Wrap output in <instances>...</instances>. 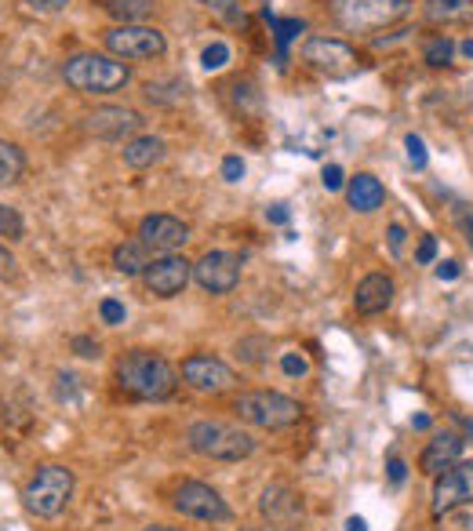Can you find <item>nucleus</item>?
<instances>
[{
    "label": "nucleus",
    "mask_w": 473,
    "mask_h": 531,
    "mask_svg": "<svg viewBox=\"0 0 473 531\" xmlns=\"http://www.w3.org/2000/svg\"><path fill=\"white\" fill-rule=\"evenodd\" d=\"M302 62L324 77H350L357 70V51L339 37H310L302 44Z\"/></svg>",
    "instance_id": "nucleus-9"
},
{
    "label": "nucleus",
    "mask_w": 473,
    "mask_h": 531,
    "mask_svg": "<svg viewBox=\"0 0 473 531\" xmlns=\"http://www.w3.org/2000/svg\"><path fill=\"white\" fill-rule=\"evenodd\" d=\"M84 128H88V135H95V139L121 142L142 128V117L135 110H128V106H102V110L84 117Z\"/></svg>",
    "instance_id": "nucleus-16"
},
{
    "label": "nucleus",
    "mask_w": 473,
    "mask_h": 531,
    "mask_svg": "<svg viewBox=\"0 0 473 531\" xmlns=\"http://www.w3.org/2000/svg\"><path fill=\"white\" fill-rule=\"evenodd\" d=\"M273 30H277V44H292L295 33H302V22L299 19H284V22H273Z\"/></svg>",
    "instance_id": "nucleus-31"
},
{
    "label": "nucleus",
    "mask_w": 473,
    "mask_h": 531,
    "mask_svg": "<svg viewBox=\"0 0 473 531\" xmlns=\"http://www.w3.org/2000/svg\"><path fill=\"white\" fill-rule=\"evenodd\" d=\"M179 375L197 393H226L237 382V375L219 357H212V353H193V357H186Z\"/></svg>",
    "instance_id": "nucleus-12"
},
{
    "label": "nucleus",
    "mask_w": 473,
    "mask_h": 531,
    "mask_svg": "<svg viewBox=\"0 0 473 531\" xmlns=\"http://www.w3.org/2000/svg\"><path fill=\"white\" fill-rule=\"evenodd\" d=\"M346 201H350L353 211H361V215H368V211H375V208H383V201H386L383 182L375 179V175H368V171L353 175L350 186H346Z\"/></svg>",
    "instance_id": "nucleus-19"
},
{
    "label": "nucleus",
    "mask_w": 473,
    "mask_h": 531,
    "mask_svg": "<svg viewBox=\"0 0 473 531\" xmlns=\"http://www.w3.org/2000/svg\"><path fill=\"white\" fill-rule=\"evenodd\" d=\"M139 241L146 248L161 251V255H175L182 244L190 241V226L175 215H146L139 226Z\"/></svg>",
    "instance_id": "nucleus-15"
},
{
    "label": "nucleus",
    "mask_w": 473,
    "mask_h": 531,
    "mask_svg": "<svg viewBox=\"0 0 473 531\" xmlns=\"http://www.w3.org/2000/svg\"><path fill=\"white\" fill-rule=\"evenodd\" d=\"M172 506L182 513V517H193V521H208V524L230 521V506H226V499H222L212 484H201V481L179 484V488H175Z\"/></svg>",
    "instance_id": "nucleus-8"
},
{
    "label": "nucleus",
    "mask_w": 473,
    "mask_h": 531,
    "mask_svg": "<svg viewBox=\"0 0 473 531\" xmlns=\"http://www.w3.org/2000/svg\"><path fill=\"white\" fill-rule=\"evenodd\" d=\"M346 531H368V524H364V517H350V521H346Z\"/></svg>",
    "instance_id": "nucleus-45"
},
{
    "label": "nucleus",
    "mask_w": 473,
    "mask_h": 531,
    "mask_svg": "<svg viewBox=\"0 0 473 531\" xmlns=\"http://www.w3.org/2000/svg\"><path fill=\"white\" fill-rule=\"evenodd\" d=\"M193 281L212 295H226L241 281V259L230 251H204L201 259L193 262Z\"/></svg>",
    "instance_id": "nucleus-11"
},
{
    "label": "nucleus",
    "mask_w": 473,
    "mask_h": 531,
    "mask_svg": "<svg viewBox=\"0 0 473 531\" xmlns=\"http://www.w3.org/2000/svg\"><path fill=\"white\" fill-rule=\"evenodd\" d=\"M459 262H441V266H437V277H441V281H455V277H459Z\"/></svg>",
    "instance_id": "nucleus-43"
},
{
    "label": "nucleus",
    "mask_w": 473,
    "mask_h": 531,
    "mask_svg": "<svg viewBox=\"0 0 473 531\" xmlns=\"http://www.w3.org/2000/svg\"><path fill=\"white\" fill-rule=\"evenodd\" d=\"M404 150H408V164H412L415 171H423V168H426L430 153H426V142L419 139V135H408V139H404Z\"/></svg>",
    "instance_id": "nucleus-28"
},
{
    "label": "nucleus",
    "mask_w": 473,
    "mask_h": 531,
    "mask_svg": "<svg viewBox=\"0 0 473 531\" xmlns=\"http://www.w3.org/2000/svg\"><path fill=\"white\" fill-rule=\"evenodd\" d=\"M186 95V84L182 81H157V84H146V99L150 102H161V106H175L182 102Z\"/></svg>",
    "instance_id": "nucleus-24"
},
{
    "label": "nucleus",
    "mask_w": 473,
    "mask_h": 531,
    "mask_svg": "<svg viewBox=\"0 0 473 531\" xmlns=\"http://www.w3.org/2000/svg\"><path fill=\"white\" fill-rule=\"evenodd\" d=\"M241 175H244L241 157H226V161H222V179L226 182H241Z\"/></svg>",
    "instance_id": "nucleus-34"
},
{
    "label": "nucleus",
    "mask_w": 473,
    "mask_h": 531,
    "mask_svg": "<svg viewBox=\"0 0 473 531\" xmlns=\"http://www.w3.org/2000/svg\"><path fill=\"white\" fill-rule=\"evenodd\" d=\"M404 477H408V466H404V459H390V481L404 484Z\"/></svg>",
    "instance_id": "nucleus-42"
},
{
    "label": "nucleus",
    "mask_w": 473,
    "mask_h": 531,
    "mask_svg": "<svg viewBox=\"0 0 473 531\" xmlns=\"http://www.w3.org/2000/svg\"><path fill=\"white\" fill-rule=\"evenodd\" d=\"M452 55H455V41L452 37H433V41H426V48H423V62L426 66H448L452 62Z\"/></svg>",
    "instance_id": "nucleus-25"
},
{
    "label": "nucleus",
    "mask_w": 473,
    "mask_h": 531,
    "mask_svg": "<svg viewBox=\"0 0 473 531\" xmlns=\"http://www.w3.org/2000/svg\"><path fill=\"white\" fill-rule=\"evenodd\" d=\"M455 219H459V230H463L466 244H470V248H473V211H459Z\"/></svg>",
    "instance_id": "nucleus-41"
},
{
    "label": "nucleus",
    "mask_w": 473,
    "mask_h": 531,
    "mask_svg": "<svg viewBox=\"0 0 473 531\" xmlns=\"http://www.w3.org/2000/svg\"><path fill=\"white\" fill-rule=\"evenodd\" d=\"M386 237H390V251H393V259H401V251H404V237H408V233H404V226H401V222H393V226H390V233H386Z\"/></svg>",
    "instance_id": "nucleus-36"
},
{
    "label": "nucleus",
    "mask_w": 473,
    "mask_h": 531,
    "mask_svg": "<svg viewBox=\"0 0 473 531\" xmlns=\"http://www.w3.org/2000/svg\"><path fill=\"white\" fill-rule=\"evenodd\" d=\"M423 15L433 26H466L473 22V0H426Z\"/></svg>",
    "instance_id": "nucleus-20"
},
{
    "label": "nucleus",
    "mask_w": 473,
    "mask_h": 531,
    "mask_svg": "<svg viewBox=\"0 0 473 531\" xmlns=\"http://www.w3.org/2000/svg\"><path fill=\"white\" fill-rule=\"evenodd\" d=\"M281 371L288 375V379H302V375L310 371V364H306V357H302V353H284V357H281Z\"/></svg>",
    "instance_id": "nucleus-30"
},
{
    "label": "nucleus",
    "mask_w": 473,
    "mask_h": 531,
    "mask_svg": "<svg viewBox=\"0 0 473 531\" xmlns=\"http://www.w3.org/2000/svg\"><path fill=\"white\" fill-rule=\"evenodd\" d=\"M73 495V470L70 466H59V462H48V466H37L26 488H22V502L33 517H59L66 510V502Z\"/></svg>",
    "instance_id": "nucleus-4"
},
{
    "label": "nucleus",
    "mask_w": 473,
    "mask_h": 531,
    "mask_svg": "<svg viewBox=\"0 0 473 531\" xmlns=\"http://www.w3.org/2000/svg\"><path fill=\"white\" fill-rule=\"evenodd\" d=\"M106 51L117 55V59L146 62V59H161L164 51H168V41H164V33L153 30V26L128 22V26H113V30L106 33Z\"/></svg>",
    "instance_id": "nucleus-7"
},
{
    "label": "nucleus",
    "mask_w": 473,
    "mask_h": 531,
    "mask_svg": "<svg viewBox=\"0 0 473 531\" xmlns=\"http://www.w3.org/2000/svg\"><path fill=\"white\" fill-rule=\"evenodd\" d=\"M463 55H466V59L473 62V41H466V44H463Z\"/></svg>",
    "instance_id": "nucleus-47"
},
{
    "label": "nucleus",
    "mask_w": 473,
    "mask_h": 531,
    "mask_svg": "<svg viewBox=\"0 0 473 531\" xmlns=\"http://www.w3.org/2000/svg\"><path fill=\"white\" fill-rule=\"evenodd\" d=\"M22 171H26V157H22V150L15 146V142L0 139V190L11 186V182H19Z\"/></svg>",
    "instance_id": "nucleus-23"
},
{
    "label": "nucleus",
    "mask_w": 473,
    "mask_h": 531,
    "mask_svg": "<svg viewBox=\"0 0 473 531\" xmlns=\"http://www.w3.org/2000/svg\"><path fill=\"white\" fill-rule=\"evenodd\" d=\"M415 259L423 262V266H430V262L437 259V241H433V237H423V241H419V251H415Z\"/></svg>",
    "instance_id": "nucleus-37"
},
{
    "label": "nucleus",
    "mask_w": 473,
    "mask_h": 531,
    "mask_svg": "<svg viewBox=\"0 0 473 531\" xmlns=\"http://www.w3.org/2000/svg\"><path fill=\"white\" fill-rule=\"evenodd\" d=\"M15 273V255L8 251V244H0V281H8Z\"/></svg>",
    "instance_id": "nucleus-40"
},
{
    "label": "nucleus",
    "mask_w": 473,
    "mask_h": 531,
    "mask_svg": "<svg viewBox=\"0 0 473 531\" xmlns=\"http://www.w3.org/2000/svg\"><path fill=\"white\" fill-rule=\"evenodd\" d=\"M470 502H473V462H455L452 470H444L437 477V484H433L430 510L433 517H444V513L470 506Z\"/></svg>",
    "instance_id": "nucleus-10"
},
{
    "label": "nucleus",
    "mask_w": 473,
    "mask_h": 531,
    "mask_svg": "<svg viewBox=\"0 0 473 531\" xmlns=\"http://www.w3.org/2000/svg\"><path fill=\"white\" fill-rule=\"evenodd\" d=\"M142 531H175V528H161V524H153V528H142Z\"/></svg>",
    "instance_id": "nucleus-48"
},
{
    "label": "nucleus",
    "mask_w": 473,
    "mask_h": 531,
    "mask_svg": "<svg viewBox=\"0 0 473 531\" xmlns=\"http://www.w3.org/2000/svg\"><path fill=\"white\" fill-rule=\"evenodd\" d=\"M270 222H288V208H284V204H277V208L270 211Z\"/></svg>",
    "instance_id": "nucleus-44"
},
{
    "label": "nucleus",
    "mask_w": 473,
    "mask_h": 531,
    "mask_svg": "<svg viewBox=\"0 0 473 531\" xmlns=\"http://www.w3.org/2000/svg\"><path fill=\"white\" fill-rule=\"evenodd\" d=\"M113 266H117L124 277H139V273H146V266H150V248H146L142 241L117 244V251H113Z\"/></svg>",
    "instance_id": "nucleus-22"
},
{
    "label": "nucleus",
    "mask_w": 473,
    "mask_h": 531,
    "mask_svg": "<svg viewBox=\"0 0 473 531\" xmlns=\"http://www.w3.org/2000/svg\"><path fill=\"white\" fill-rule=\"evenodd\" d=\"M102 8L117 15V19H124V26H128L131 19H142L150 11V0H102Z\"/></svg>",
    "instance_id": "nucleus-26"
},
{
    "label": "nucleus",
    "mask_w": 473,
    "mask_h": 531,
    "mask_svg": "<svg viewBox=\"0 0 473 531\" xmlns=\"http://www.w3.org/2000/svg\"><path fill=\"white\" fill-rule=\"evenodd\" d=\"M73 350H77V357H99V342H91V339H84V335H77L73 339Z\"/></svg>",
    "instance_id": "nucleus-39"
},
{
    "label": "nucleus",
    "mask_w": 473,
    "mask_h": 531,
    "mask_svg": "<svg viewBox=\"0 0 473 531\" xmlns=\"http://www.w3.org/2000/svg\"><path fill=\"white\" fill-rule=\"evenodd\" d=\"M0 237H8V241H22L26 237V222L15 208L8 204H0Z\"/></svg>",
    "instance_id": "nucleus-27"
},
{
    "label": "nucleus",
    "mask_w": 473,
    "mask_h": 531,
    "mask_svg": "<svg viewBox=\"0 0 473 531\" xmlns=\"http://www.w3.org/2000/svg\"><path fill=\"white\" fill-rule=\"evenodd\" d=\"M99 317H102L106 324H124V306H121L117 299H102Z\"/></svg>",
    "instance_id": "nucleus-32"
},
{
    "label": "nucleus",
    "mask_w": 473,
    "mask_h": 531,
    "mask_svg": "<svg viewBox=\"0 0 473 531\" xmlns=\"http://www.w3.org/2000/svg\"><path fill=\"white\" fill-rule=\"evenodd\" d=\"M117 382L139 401H168L179 386V371L164 361L161 353L131 350L117 364Z\"/></svg>",
    "instance_id": "nucleus-1"
},
{
    "label": "nucleus",
    "mask_w": 473,
    "mask_h": 531,
    "mask_svg": "<svg viewBox=\"0 0 473 531\" xmlns=\"http://www.w3.org/2000/svg\"><path fill=\"white\" fill-rule=\"evenodd\" d=\"M393 302V281L386 273H368L361 284H357V295H353V306L361 317H375V313H386Z\"/></svg>",
    "instance_id": "nucleus-18"
},
{
    "label": "nucleus",
    "mask_w": 473,
    "mask_h": 531,
    "mask_svg": "<svg viewBox=\"0 0 473 531\" xmlns=\"http://www.w3.org/2000/svg\"><path fill=\"white\" fill-rule=\"evenodd\" d=\"M190 277H193V266L182 259V255H161V259H153L150 266H146V273H142L146 288H150L157 299H175V295H182L186 284H190Z\"/></svg>",
    "instance_id": "nucleus-13"
},
{
    "label": "nucleus",
    "mask_w": 473,
    "mask_h": 531,
    "mask_svg": "<svg viewBox=\"0 0 473 531\" xmlns=\"http://www.w3.org/2000/svg\"><path fill=\"white\" fill-rule=\"evenodd\" d=\"M321 182H324V190H343V168H339V164H328Z\"/></svg>",
    "instance_id": "nucleus-35"
},
{
    "label": "nucleus",
    "mask_w": 473,
    "mask_h": 531,
    "mask_svg": "<svg viewBox=\"0 0 473 531\" xmlns=\"http://www.w3.org/2000/svg\"><path fill=\"white\" fill-rule=\"evenodd\" d=\"M412 426H415V430H430V419H426V415H415Z\"/></svg>",
    "instance_id": "nucleus-46"
},
{
    "label": "nucleus",
    "mask_w": 473,
    "mask_h": 531,
    "mask_svg": "<svg viewBox=\"0 0 473 531\" xmlns=\"http://www.w3.org/2000/svg\"><path fill=\"white\" fill-rule=\"evenodd\" d=\"M408 8H412V0H332V15L339 19V26L353 33L393 26L408 15Z\"/></svg>",
    "instance_id": "nucleus-6"
},
{
    "label": "nucleus",
    "mask_w": 473,
    "mask_h": 531,
    "mask_svg": "<svg viewBox=\"0 0 473 531\" xmlns=\"http://www.w3.org/2000/svg\"><path fill=\"white\" fill-rule=\"evenodd\" d=\"M186 444H190V451H197L201 459H215V462H241L255 451L252 433L222 419L193 422L190 430H186Z\"/></svg>",
    "instance_id": "nucleus-2"
},
{
    "label": "nucleus",
    "mask_w": 473,
    "mask_h": 531,
    "mask_svg": "<svg viewBox=\"0 0 473 531\" xmlns=\"http://www.w3.org/2000/svg\"><path fill=\"white\" fill-rule=\"evenodd\" d=\"M164 157V139L157 135H139L124 146V164L128 168H153V164Z\"/></svg>",
    "instance_id": "nucleus-21"
},
{
    "label": "nucleus",
    "mask_w": 473,
    "mask_h": 531,
    "mask_svg": "<svg viewBox=\"0 0 473 531\" xmlns=\"http://www.w3.org/2000/svg\"><path fill=\"white\" fill-rule=\"evenodd\" d=\"M463 437L459 433H433V441L423 448V455H419V470L426 473V477H441L444 470H452L455 462L463 459Z\"/></svg>",
    "instance_id": "nucleus-17"
},
{
    "label": "nucleus",
    "mask_w": 473,
    "mask_h": 531,
    "mask_svg": "<svg viewBox=\"0 0 473 531\" xmlns=\"http://www.w3.org/2000/svg\"><path fill=\"white\" fill-rule=\"evenodd\" d=\"M201 62H204V70H222V66L230 62V48H226L222 41L208 44V48H204V55H201Z\"/></svg>",
    "instance_id": "nucleus-29"
},
{
    "label": "nucleus",
    "mask_w": 473,
    "mask_h": 531,
    "mask_svg": "<svg viewBox=\"0 0 473 531\" xmlns=\"http://www.w3.org/2000/svg\"><path fill=\"white\" fill-rule=\"evenodd\" d=\"M204 8L222 15V19H237V0H201Z\"/></svg>",
    "instance_id": "nucleus-33"
},
{
    "label": "nucleus",
    "mask_w": 473,
    "mask_h": 531,
    "mask_svg": "<svg viewBox=\"0 0 473 531\" xmlns=\"http://www.w3.org/2000/svg\"><path fill=\"white\" fill-rule=\"evenodd\" d=\"M62 77L66 84L84 95H110V91H121L128 84V66L110 55H95V51H81V55H73L66 59L62 66Z\"/></svg>",
    "instance_id": "nucleus-3"
},
{
    "label": "nucleus",
    "mask_w": 473,
    "mask_h": 531,
    "mask_svg": "<svg viewBox=\"0 0 473 531\" xmlns=\"http://www.w3.org/2000/svg\"><path fill=\"white\" fill-rule=\"evenodd\" d=\"M33 11H41V15H55V11H62L70 0H26Z\"/></svg>",
    "instance_id": "nucleus-38"
},
{
    "label": "nucleus",
    "mask_w": 473,
    "mask_h": 531,
    "mask_svg": "<svg viewBox=\"0 0 473 531\" xmlns=\"http://www.w3.org/2000/svg\"><path fill=\"white\" fill-rule=\"evenodd\" d=\"M259 513L270 521V528L292 531L302 524V495L295 488H288V484H270L262 491Z\"/></svg>",
    "instance_id": "nucleus-14"
},
{
    "label": "nucleus",
    "mask_w": 473,
    "mask_h": 531,
    "mask_svg": "<svg viewBox=\"0 0 473 531\" xmlns=\"http://www.w3.org/2000/svg\"><path fill=\"white\" fill-rule=\"evenodd\" d=\"M241 531H270V528H241Z\"/></svg>",
    "instance_id": "nucleus-49"
},
{
    "label": "nucleus",
    "mask_w": 473,
    "mask_h": 531,
    "mask_svg": "<svg viewBox=\"0 0 473 531\" xmlns=\"http://www.w3.org/2000/svg\"><path fill=\"white\" fill-rule=\"evenodd\" d=\"M233 411L241 415V422H248L255 430H288V426H295L302 419V404L277 390L241 393Z\"/></svg>",
    "instance_id": "nucleus-5"
}]
</instances>
